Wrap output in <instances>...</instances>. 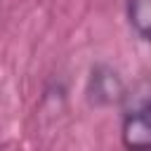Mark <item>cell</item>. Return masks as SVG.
Wrapping results in <instances>:
<instances>
[{"label":"cell","instance_id":"3957f363","mask_svg":"<svg viewBox=\"0 0 151 151\" xmlns=\"http://www.w3.org/2000/svg\"><path fill=\"white\" fill-rule=\"evenodd\" d=\"M125 19L139 40L151 42V0H125Z\"/></svg>","mask_w":151,"mask_h":151},{"label":"cell","instance_id":"7a4b0ae2","mask_svg":"<svg viewBox=\"0 0 151 151\" xmlns=\"http://www.w3.org/2000/svg\"><path fill=\"white\" fill-rule=\"evenodd\" d=\"M120 142L125 149H151V99L125 111L120 120Z\"/></svg>","mask_w":151,"mask_h":151},{"label":"cell","instance_id":"6da1fadb","mask_svg":"<svg viewBox=\"0 0 151 151\" xmlns=\"http://www.w3.org/2000/svg\"><path fill=\"white\" fill-rule=\"evenodd\" d=\"M125 94H127L125 80L113 66L94 64L90 68V76L85 83V97H87L90 106L111 109V106H118L125 99Z\"/></svg>","mask_w":151,"mask_h":151}]
</instances>
